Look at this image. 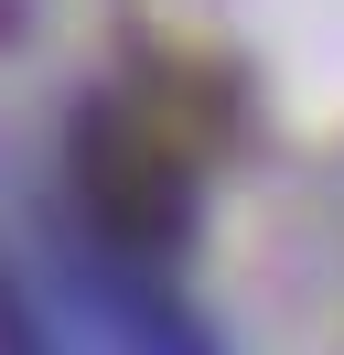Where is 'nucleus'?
<instances>
[{
	"label": "nucleus",
	"mask_w": 344,
	"mask_h": 355,
	"mask_svg": "<svg viewBox=\"0 0 344 355\" xmlns=\"http://www.w3.org/2000/svg\"><path fill=\"white\" fill-rule=\"evenodd\" d=\"M64 183H76V216L108 259L150 269L194 237V162L172 151L162 119L140 108H86L76 119V151H64Z\"/></svg>",
	"instance_id": "obj_1"
},
{
	"label": "nucleus",
	"mask_w": 344,
	"mask_h": 355,
	"mask_svg": "<svg viewBox=\"0 0 344 355\" xmlns=\"http://www.w3.org/2000/svg\"><path fill=\"white\" fill-rule=\"evenodd\" d=\"M0 355H54V345H43V323H33V302H22L11 280H0Z\"/></svg>",
	"instance_id": "obj_2"
}]
</instances>
